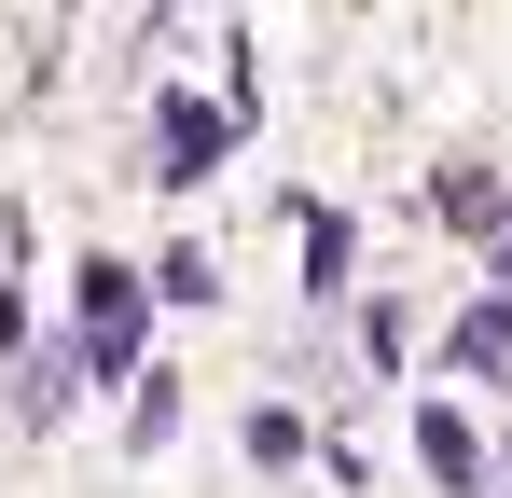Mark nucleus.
<instances>
[{"mask_svg": "<svg viewBox=\"0 0 512 498\" xmlns=\"http://www.w3.org/2000/svg\"><path fill=\"white\" fill-rule=\"evenodd\" d=\"M416 457H429V471H443L457 498L485 485V443H471V415H457V402H429V415H416Z\"/></svg>", "mask_w": 512, "mask_h": 498, "instance_id": "1", "label": "nucleus"}, {"mask_svg": "<svg viewBox=\"0 0 512 498\" xmlns=\"http://www.w3.org/2000/svg\"><path fill=\"white\" fill-rule=\"evenodd\" d=\"M208 166H222V111L208 97H167V166L153 180H208Z\"/></svg>", "mask_w": 512, "mask_h": 498, "instance_id": "2", "label": "nucleus"}, {"mask_svg": "<svg viewBox=\"0 0 512 498\" xmlns=\"http://www.w3.org/2000/svg\"><path fill=\"white\" fill-rule=\"evenodd\" d=\"M70 402H84V346H42V360H28V388H14V415H28V429H56Z\"/></svg>", "mask_w": 512, "mask_h": 498, "instance_id": "3", "label": "nucleus"}, {"mask_svg": "<svg viewBox=\"0 0 512 498\" xmlns=\"http://www.w3.org/2000/svg\"><path fill=\"white\" fill-rule=\"evenodd\" d=\"M443 360H457V374H499V388H512V305H471V319L443 332Z\"/></svg>", "mask_w": 512, "mask_h": 498, "instance_id": "4", "label": "nucleus"}, {"mask_svg": "<svg viewBox=\"0 0 512 498\" xmlns=\"http://www.w3.org/2000/svg\"><path fill=\"white\" fill-rule=\"evenodd\" d=\"M443 222H499V180L485 166H443Z\"/></svg>", "mask_w": 512, "mask_h": 498, "instance_id": "5", "label": "nucleus"}, {"mask_svg": "<svg viewBox=\"0 0 512 498\" xmlns=\"http://www.w3.org/2000/svg\"><path fill=\"white\" fill-rule=\"evenodd\" d=\"M0 263H14V208H0Z\"/></svg>", "mask_w": 512, "mask_h": 498, "instance_id": "6", "label": "nucleus"}, {"mask_svg": "<svg viewBox=\"0 0 512 498\" xmlns=\"http://www.w3.org/2000/svg\"><path fill=\"white\" fill-rule=\"evenodd\" d=\"M499 277H512V236H499Z\"/></svg>", "mask_w": 512, "mask_h": 498, "instance_id": "7", "label": "nucleus"}]
</instances>
